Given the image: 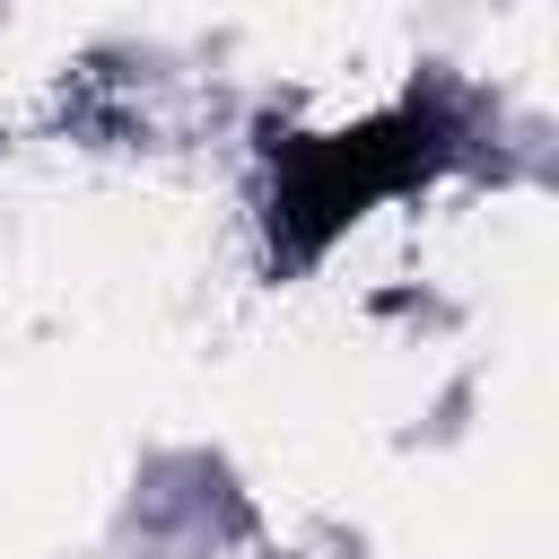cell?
<instances>
[{
	"mask_svg": "<svg viewBox=\"0 0 559 559\" xmlns=\"http://www.w3.org/2000/svg\"><path fill=\"white\" fill-rule=\"evenodd\" d=\"M445 157V122L437 114H384L358 131H288L271 140V245L288 262L323 253L358 210H376L384 192H402L411 175H428Z\"/></svg>",
	"mask_w": 559,
	"mask_h": 559,
	"instance_id": "cell-1",
	"label": "cell"
}]
</instances>
